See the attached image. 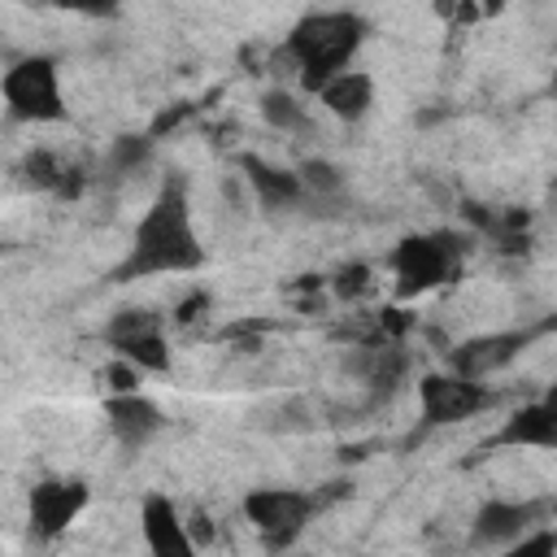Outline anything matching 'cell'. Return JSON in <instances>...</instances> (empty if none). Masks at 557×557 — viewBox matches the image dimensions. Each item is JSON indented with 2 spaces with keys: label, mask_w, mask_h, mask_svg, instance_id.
Listing matches in <instances>:
<instances>
[{
  "label": "cell",
  "mask_w": 557,
  "mask_h": 557,
  "mask_svg": "<svg viewBox=\"0 0 557 557\" xmlns=\"http://www.w3.org/2000/svg\"><path fill=\"white\" fill-rule=\"evenodd\" d=\"M361 287H366V270H361V265H352V270L339 274V292H344V296H348V292H361Z\"/></svg>",
  "instance_id": "d6986e66"
},
{
  "label": "cell",
  "mask_w": 557,
  "mask_h": 557,
  "mask_svg": "<svg viewBox=\"0 0 557 557\" xmlns=\"http://www.w3.org/2000/svg\"><path fill=\"white\" fill-rule=\"evenodd\" d=\"M405 366H409V357L387 339H374V344L361 348V357H352V370L374 387H392L405 374Z\"/></svg>",
  "instance_id": "2e32d148"
},
{
  "label": "cell",
  "mask_w": 557,
  "mask_h": 557,
  "mask_svg": "<svg viewBox=\"0 0 557 557\" xmlns=\"http://www.w3.org/2000/svg\"><path fill=\"white\" fill-rule=\"evenodd\" d=\"M109 348L139 374H161L170 370V348L161 335V322L148 309H122L109 326H104Z\"/></svg>",
  "instance_id": "8992f818"
},
{
  "label": "cell",
  "mask_w": 557,
  "mask_h": 557,
  "mask_svg": "<svg viewBox=\"0 0 557 557\" xmlns=\"http://www.w3.org/2000/svg\"><path fill=\"white\" fill-rule=\"evenodd\" d=\"M500 557H557V531H553V527H540V531H531L527 540L500 548Z\"/></svg>",
  "instance_id": "ac0fdd59"
},
{
  "label": "cell",
  "mask_w": 557,
  "mask_h": 557,
  "mask_svg": "<svg viewBox=\"0 0 557 557\" xmlns=\"http://www.w3.org/2000/svg\"><path fill=\"white\" fill-rule=\"evenodd\" d=\"M0 96L17 122H61L65 117L61 74L48 57H22L17 65H9L0 78Z\"/></svg>",
  "instance_id": "3957f363"
},
{
  "label": "cell",
  "mask_w": 557,
  "mask_h": 557,
  "mask_svg": "<svg viewBox=\"0 0 557 557\" xmlns=\"http://www.w3.org/2000/svg\"><path fill=\"white\" fill-rule=\"evenodd\" d=\"M239 170H244V183L257 191V200L270 205V209H278V205H296V200L305 196V178H300V174H292V170H274V165H265L261 157H244Z\"/></svg>",
  "instance_id": "9a60e30c"
},
{
  "label": "cell",
  "mask_w": 557,
  "mask_h": 557,
  "mask_svg": "<svg viewBox=\"0 0 557 557\" xmlns=\"http://www.w3.org/2000/svg\"><path fill=\"white\" fill-rule=\"evenodd\" d=\"M418 405H422L426 426H448V422H466L479 409H487L492 392L466 374H422L418 379Z\"/></svg>",
  "instance_id": "52a82bcc"
},
{
  "label": "cell",
  "mask_w": 557,
  "mask_h": 557,
  "mask_svg": "<svg viewBox=\"0 0 557 557\" xmlns=\"http://www.w3.org/2000/svg\"><path fill=\"white\" fill-rule=\"evenodd\" d=\"M205 261V248L196 239L191 213H187V196L178 183H170L152 209L139 218L135 235H131V252L117 265V278H148V274H183L196 270Z\"/></svg>",
  "instance_id": "6da1fadb"
},
{
  "label": "cell",
  "mask_w": 557,
  "mask_h": 557,
  "mask_svg": "<svg viewBox=\"0 0 557 557\" xmlns=\"http://www.w3.org/2000/svg\"><path fill=\"white\" fill-rule=\"evenodd\" d=\"M522 348V335H487V339H470L453 352V370L466 379H487L492 370H500L505 361H513V352Z\"/></svg>",
  "instance_id": "5bb4252c"
},
{
  "label": "cell",
  "mask_w": 557,
  "mask_h": 557,
  "mask_svg": "<svg viewBox=\"0 0 557 557\" xmlns=\"http://www.w3.org/2000/svg\"><path fill=\"white\" fill-rule=\"evenodd\" d=\"M361 35H366V22L357 13H348V9L300 17L292 26V35H287V57L300 70V83L309 91H322L335 74L348 70V57L357 52Z\"/></svg>",
  "instance_id": "7a4b0ae2"
},
{
  "label": "cell",
  "mask_w": 557,
  "mask_h": 557,
  "mask_svg": "<svg viewBox=\"0 0 557 557\" xmlns=\"http://www.w3.org/2000/svg\"><path fill=\"white\" fill-rule=\"evenodd\" d=\"M104 418H109L113 440L126 444V448H144L161 431V422H165L161 409L148 396H139V392H113L104 400Z\"/></svg>",
  "instance_id": "8fae6325"
},
{
  "label": "cell",
  "mask_w": 557,
  "mask_h": 557,
  "mask_svg": "<svg viewBox=\"0 0 557 557\" xmlns=\"http://www.w3.org/2000/svg\"><path fill=\"white\" fill-rule=\"evenodd\" d=\"M87 505V487L70 483V479H44L30 487V531L39 540L61 535Z\"/></svg>",
  "instance_id": "9c48e42d"
},
{
  "label": "cell",
  "mask_w": 557,
  "mask_h": 557,
  "mask_svg": "<svg viewBox=\"0 0 557 557\" xmlns=\"http://www.w3.org/2000/svg\"><path fill=\"white\" fill-rule=\"evenodd\" d=\"M553 91H557V70H553Z\"/></svg>",
  "instance_id": "ffe728a7"
},
{
  "label": "cell",
  "mask_w": 557,
  "mask_h": 557,
  "mask_svg": "<svg viewBox=\"0 0 557 557\" xmlns=\"http://www.w3.org/2000/svg\"><path fill=\"white\" fill-rule=\"evenodd\" d=\"M261 113H265V122L278 126V131H305V126H309V113H305L287 91H265Z\"/></svg>",
  "instance_id": "e0dca14e"
},
{
  "label": "cell",
  "mask_w": 557,
  "mask_h": 557,
  "mask_svg": "<svg viewBox=\"0 0 557 557\" xmlns=\"http://www.w3.org/2000/svg\"><path fill=\"white\" fill-rule=\"evenodd\" d=\"M318 100H322L335 117L357 122V117H366L370 104H374V78H370L366 70H344V74H335V78L318 91Z\"/></svg>",
  "instance_id": "4fadbf2b"
},
{
  "label": "cell",
  "mask_w": 557,
  "mask_h": 557,
  "mask_svg": "<svg viewBox=\"0 0 557 557\" xmlns=\"http://www.w3.org/2000/svg\"><path fill=\"white\" fill-rule=\"evenodd\" d=\"M544 518H548V500H487L474 513L470 544L474 548H509V544L527 540L531 531H540Z\"/></svg>",
  "instance_id": "ba28073f"
},
{
  "label": "cell",
  "mask_w": 557,
  "mask_h": 557,
  "mask_svg": "<svg viewBox=\"0 0 557 557\" xmlns=\"http://www.w3.org/2000/svg\"><path fill=\"white\" fill-rule=\"evenodd\" d=\"M313 509H318V500L309 492H296V487H257L244 496V513L270 548L292 544L309 527Z\"/></svg>",
  "instance_id": "5b68a950"
},
{
  "label": "cell",
  "mask_w": 557,
  "mask_h": 557,
  "mask_svg": "<svg viewBox=\"0 0 557 557\" xmlns=\"http://www.w3.org/2000/svg\"><path fill=\"white\" fill-rule=\"evenodd\" d=\"M492 444H505V448H557V392L535 400V405H522L518 413H509L500 422V431L492 435Z\"/></svg>",
  "instance_id": "7c38bea8"
},
{
  "label": "cell",
  "mask_w": 557,
  "mask_h": 557,
  "mask_svg": "<svg viewBox=\"0 0 557 557\" xmlns=\"http://www.w3.org/2000/svg\"><path fill=\"white\" fill-rule=\"evenodd\" d=\"M139 531L148 544V557H200L191 531L183 527L178 509L165 496H148L139 509Z\"/></svg>",
  "instance_id": "30bf717a"
},
{
  "label": "cell",
  "mask_w": 557,
  "mask_h": 557,
  "mask_svg": "<svg viewBox=\"0 0 557 557\" xmlns=\"http://www.w3.org/2000/svg\"><path fill=\"white\" fill-rule=\"evenodd\" d=\"M392 274L400 296H422L457 274V248L448 235H409L392 252Z\"/></svg>",
  "instance_id": "277c9868"
}]
</instances>
